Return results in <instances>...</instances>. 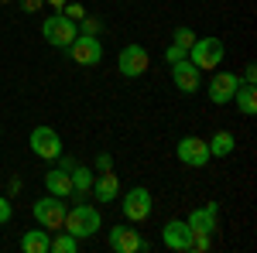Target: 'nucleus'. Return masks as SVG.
<instances>
[{
	"instance_id": "1",
	"label": "nucleus",
	"mask_w": 257,
	"mask_h": 253,
	"mask_svg": "<svg viewBox=\"0 0 257 253\" xmlns=\"http://www.w3.org/2000/svg\"><path fill=\"white\" fill-rule=\"evenodd\" d=\"M99 209L89 205V202H79L72 209H65V219H62V229L72 233L76 239H86V236H96L99 233Z\"/></svg>"
},
{
	"instance_id": "2",
	"label": "nucleus",
	"mask_w": 257,
	"mask_h": 253,
	"mask_svg": "<svg viewBox=\"0 0 257 253\" xmlns=\"http://www.w3.org/2000/svg\"><path fill=\"white\" fill-rule=\"evenodd\" d=\"M226 59V45L219 38H196L192 41V48H189V62L196 65L199 72H213L219 69Z\"/></svg>"
},
{
	"instance_id": "3",
	"label": "nucleus",
	"mask_w": 257,
	"mask_h": 253,
	"mask_svg": "<svg viewBox=\"0 0 257 253\" xmlns=\"http://www.w3.org/2000/svg\"><path fill=\"white\" fill-rule=\"evenodd\" d=\"M41 38L48 41L52 48H69L72 41L79 38V24L55 11V14H48V18H45V24H41Z\"/></svg>"
},
{
	"instance_id": "4",
	"label": "nucleus",
	"mask_w": 257,
	"mask_h": 253,
	"mask_svg": "<svg viewBox=\"0 0 257 253\" xmlns=\"http://www.w3.org/2000/svg\"><path fill=\"white\" fill-rule=\"evenodd\" d=\"M65 198H59V195H45V198H38L35 205H31V215H35V222H38L41 229H62V219H65Z\"/></svg>"
},
{
	"instance_id": "5",
	"label": "nucleus",
	"mask_w": 257,
	"mask_h": 253,
	"mask_svg": "<svg viewBox=\"0 0 257 253\" xmlns=\"http://www.w3.org/2000/svg\"><path fill=\"white\" fill-rule=\"evenodd\" d=\"M151 209H155V198H151V192H148L144 185L127 188L123 202H120V212H123L127 222H144V219L151 215Z\"/></svg>"
},
{
	"instance_id": "6",
	"label": "nucleus",
	"mask_w": 257,
	"mask_h": 253,
	"mask_svg": "<svg viewBox=\"0 0 257 253\" xmlns=\"http://www.w3.org/2000/svg\"><path fill=\"white\" fill-rule=\"evenodd\" d=\"M28 147H31V154L41 157V161H55L62 154V137L55 127H35L31 137H28Z\"/></svg>"
},
{
	"instance_id": "7",
	"label": "nucleus",
	"mask_w": 257,
	"mask_h": 253,
	"mask_svg": "<svg viewBox=\"0 0 257 253\" xmlns=\"http://www.w3.org/2000/svg\"><path fill=\"white\" fill-rule=\"evenodd\" d=\"M148 65H151V59H148V48H144V45H127V48H120L117 72L123 79H141L148 72Z\"/></svg>"
},
{
	"instance_id": "8",
	"label": "nucleus",
	"mask_w": 257,
	"mask_h": 253,
	"mask_svg": "<svg viewBox=\"0 0 257 253\" xmlns=\"http://www.w3.org/2000/svg\"><path fill=\"white\" fill-rule=\"evenodd\" d=\"M175 157L182 164H189V168H206L209 164V144L202 140V137H182L175 144Z\"/></svg>"
},
{
	"instance_id": "9",
	"label": "nucleus",
	"mask_w": 257,
	"mask_h": 253,
	"mask_svg": "<svg viewBox=\"0 0 257 253\" xmlns=\"http://www.w3.org/2000/svg\"><path fill=\"white\" fill-rule=\"evenodd\" d=\"M161 243L172 253H189L192 250V229L185 219H168L165 229H161Z\"/></svg>"
},
{
	"instance_id": "10",
	"label": "nucleus",
	"mask_w": 257,
	"mask_h": 253,
	"mask_svg": "<svg viewBox=\"0 0 257 253\" xmlns=\"http://www.w3.org/2000/svg\"><path fill=\"white\" fill-rule=\"evenodd\" d=\"M172 82H175V89L182 96H196L199 89H202V72L189 59H182L172 65Z\"/></svg>"
},
{
	"instance_id": "11",
	"label": "nucleus",
	"mask_w": 257,
	"mask_h": 253,
	"mask_svg": "<svg viewBox=\"0 0 257 253\" xmlns=\"http://www.w3.org/2000/svg\"><path fill=\"white\" fill-rule=\"evenodd\" d=\"M240 86V76L237 72H216V76L209 79V103L213 106H226V103H233V93H237Z\"/></svg>"
},
{
	"instance_id": "12",
	"label": "nucleus",
	"mask_w": 257,
	"mask_h": 253,
	"mask_svg": "<svg viewBox=\"0 0 257 253\" xmlns=\"http://www.w3.org/2000/svg\"><path fill=\"white\" fill-rule=\"evenodd\" d=\"M65 52H69V59L76 62V65H99V62H103V45H99V38L79 35Z\"/></svg>"
},
{
	"instance_id": "13",
	"label": "nucleus",
	"mask_w": 257,
	"mask_h": 253,
	"mask_svg": "<svg viewBox=\"0 0 257 253\" xmlns=\"http://www.w3.org/2000/svg\"><path fill=\"white\" fill-rule=\"evenodd\" d=\"M216 219H219V205H216V202H209V205L192 209L185 222H189L192 236H213V233H216Z\"/></svg>"
},
{
	"instance_id": "14",
	"label": "nucleus",
	"mask_w": 257,
	"mask_h": 253,
	"mask_svg": "<svg viewBox=\"0 0 257 253\" xmlns=\"http://www.w3.org/2000/svg\"><path fill=\"white\" fill-rule=\"evenodd\" d=\"M141 239H144V236H141L138 229H131L127 222H120V226L110 229V250L113 253H138Z\"/></svg>"
},
{
	"instance_id": "15",
	"label": "nucleus",
	"mask_w": 257,
	"mask_h": 253,
	"mask_svg": "<svg viewBox=\"0 0 257 253\" xmlns=\"http://www.w3.org/2000/svg\"><path fill=\"white\" fill-rule=\"evenodd\" d=\"M89 192L96 195V202H117L120 195V178L113 175V171H96V178H93V188Z\"/></svg>"
},
{
	"instance_id": "16",
	"label": "nucleus",
	"mask_w": 257,
	"mask_h": 253,
	"mask_svg": "<svg viewBox=\"0 0 257 253\" xmlns=\"http://www.w3.org/2000/svg\"><path fill=\"white\" fill-rule=\"evenodd\" d=\"M69 178H72V195H76V198L82 202V198L89 195V188H93V178H96V171L76 161V164L69 168Z\"/></svg>"
},
{
	"instance_id": "17",
	"label": "nucleus",
	"mask_w": 257,
	"mask_h": 253,
	"mask_svg": "<svg viewBox=\"0 0 257 253\" xmlns=\"http://www.w3.org/2000/svg\"><path fill=\"white\" fill-rule=\"evenodd\" d=\"M45 188H48V195L72 198V178H69V171L55 168V171H48V175H45Z\"/></svg>"
},
{
	"instance_id": "18",
	"label": "nucleus",
	"mask_w": 257,
	"mask_h": 253,
	"mask_svg": "<svg viewBox=\"0 0 257 253\" xmlns=\"http://www.w3.org/2000/svg\"><path fill=\"white\" fill-rule=\"evenodd\" d=\"M48 246H52V236H48V229H28V233L21 236V253H48Z\"/></svg>"
},
{
	"instance_id": "19",
	"label": "nucleus",
	"mask_w": 257,
	"mask_h": 253,
	"mask_svg": "<svg viewBox=\"0 0 257 253\" xmlns=\"http://www.w3.org/2000/svg\"><path fill=\"white\" fill-rule=\"evenodd\" d=\"M206 144H209V157H230L237 151V137L230 134V130H216Z\"/></svg>"
},
{
	"instance_id": "20",
	"label": "nucleus",
	"mask_w": 257,
	"mask_h": 253,
	"mask_svg": "<svg viewBox=\"0 0 257 253\" xmlns=\"http://www.w3.org/2000/svg\"><path fill=\"white\" fill-rule=\"evenodd\" d=\"M233 103L240 106L243 117H254V113H257V86H254V82H240L237 93H233Z\"/></svg>"
},
{
	"instance_id": "21",
	"label": "nucleus",
	"mask_w": 257,
	"mask_h": 253,
	"mask_svg": "<svg viewBox=\"0 0 257 253\" xmlns=\"http://www.w3.org/2000/svg\"><path fill=\"white\" fill-rule=\"evenodd\" d=\"M76 250H79V239L72 233H65V229H62V233L52 239V246H48V253H76Z\"/></svg>"
},
{
	"instance_id": "22",
	"label": "nucleus",
	"mask_w": 257,
	"mask_h": 253,
	"mask_svg": "<svg viewBox=\"0 0 257 253\" xmlns=\"http://www.w3.org/2000/svg\"><path fill=\"white\" fill-rule=\"evenodd\" d=\"M76 24H79V35H86V38H99V35H103V28H106L103 18H93V14H86V18L76 21Z\"/></svg>"
},
{
	"instance_id": "23",
	"label": "nucleus",
	"mask_w": 257,
	"mask_h": 253,
	"mask_svg": "<svg viewBox=\"0 0 257 253\" xmlns=\"http://www.w3.org/2000/svg\"><path fill=\"white\" fill-rule=\"evenodd\" d=\"M196 38H199V35L192 31V28H175V35H172V41H175V45H182L185 52L192 48V41H196Z\"/></svg>"
},
{
	"instance_id": "24",
	"label": "nucleus",
	"mask_w": 257,
	"mask_h": 253,
	"mask_svg": "<svg viewBox=\"0 0 257 253\" xmlns=\"http://www.w3.org/2000/svg\"><path fill=\"white\" fill-rule=\"evenodd\" d=\"M59 14H65L69 21H82V18H86V7H82V4H76V0H72V4L65 0V4L59 7Z\"/></svg>"
},
{
	"instance_id": "25",
	"label": "nucleus",
	"mask_w": 257,
	"mask_h": 253,
	"mask_svg": "<svg viewBox=\"0 0 257 253\" xmlns=\"http://www.w3.org/2000/svg\"><path fill=\"white\" fill-rule=\"evenodd\" d=\"M182 59H189V52H185L182 45H175V41H172V45L165 48V62H168V65H175V62H182Z\"/></svg>"
},
{
	"instance_id": "26",
	"label": "nucleus",
	"mask_w": 257,
	"mask_h": 253,
	"mask_svg": "<svg viewBox=\"0 0 257 253\" xmlns=\"http://www.w3.org/2000/svg\"><path fill=\"white\" fill-rule=\"evenodd\" d=\"M11 219H14V205H11L7 195H0V226H7Z\"/></svg>"
},
{
	"instance_id": "27",
	"label": "nucleus",
	"mask_w": 257,
	"mask_h": 253,
	"mask_svg": "<svg viewBox=\"0 0 257 253\" xmlns=\"http://www.w3.org/2000/svg\"><path fill=\"white\" fill-rule=\"evenodd\" d=\"M93 171H113V157L106 154V151H99L96 161H93Z\"/></svg>"
},
{
	"instance_id": "28",
	"label": "nucleus",
	"mask_w": 257,
	"mask_h": 253,
	"mask_svg": "<svg viewBox=\"0 0 257 253\" xmlns=\"http://www.w3.org/2000/svg\"><path fill=\"white\" fill-rule=\"evenodd\" d=\"M18 7L24 14H38L41 7H45V0H18Z\"/></svg>"
},
{
	"instance_id": "29",
	"label": "nucleus",
	"mask_w": 257,
	"mask_h": 253,
	"mask_svg": "<svg viewBox=\"0 0 257 253\" xmlns=\"http://www.w3.org/2000/svg\"><path fill=\"white\" fill-rule=\"evenodd\" d=\"M213 246V236H192V250L196 253H206Z\"/></svg>"
},
{
	"instance_id": "30",
	"label": "nucleus",
	"mask_w": 257,
	"mask_h": 253,
	"mask_svg": "<svg viewBox=\"0 0 257 253\" xmlns=\"http://www.w3.org/2000/svg\"><path fill=\"white\" fill-rule=\"evenodd\" d=\"M240 82H257V65H243V72H240Z\"/></svg>"
},
{
	"instance_id": "31",
	"label": "nucleus",
	"mask_w": 257,
	"mask_h": 253,
	"mask_svg": "<svg viewBox=\"0 0 257 253\" xmlns=\"http://www.w3.org/2000/svg\"><path fill=\"white\" fill-rule=\"evenodd\" d=\"M21 188H24V181H21L18 175H14V178H11V181H7V192H11V195H18Z\"/></svg>"
},
{
	"instance_id": "32",
	"label": "nucleus",
	"mask_w": 257,
	"mask_h": 253,
	"mask_svg": "<svg viewBox=\"0 0 257 253\" xmlns=\"http://www.w3.org/2000/svg\"><path fill=\"white\" fill-rule=\"evenodd\" d=\"M45 4H48V7H55V11H59L62 4H65V0H45Z\"/></svg>"
},
{
	"instance_id": "33",
	"label": "nucleus",
	"mask_w": 257,
	"mask_h": 253,
	"mask_svg": "<svg viewBox=\"0 0 257 253\" xmlns=\"http://www.w3.org/2000/svg\"><path fill=\"white\" fill-rule=\"evenodd\" d=\"M0 137H4V127H0Z\"/></svg>"
}]
</instances>
